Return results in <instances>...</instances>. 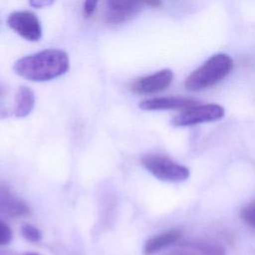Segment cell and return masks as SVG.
Instances as JSON below:
<instances>
[{"label": "cell", "mask_w": 255, "mask_h": 255, "mask_svg": "<svg viewBox=\"0 0 255 255\" xmlns=\"http://www.w3.org/2000/svg\"><path fill=\"white\" fill-rule=\"evenodd\" d=\"M224 113L223 107L217 104L196 105L174 117L172 124L176 127H186L201 123L215 122L222 119Z\"/></svg>", "instance_id": "obj_5"}, {"label": "cell", "mask_w": 255, "mask_h": 255, "mask_svg": "<svg viewBox=\"0 0 255 255\" xmlns=\"http://www.w3.org/2000/svg\"><path fill=\"white\" fill-rule=\"evenodd\" d=\"M160 7L161 0H107L106 21L110 24H122L133 18L141 6Z\"/></svg>", "instance_id": "obj_4"}, {"label": "cell", "mask_w": 255, "mask_h": 255, "mask_svg": "<svg viewBox=\"0 0 255 255\" xmlns=\"http://www.w3.org/2000/svg\"><path fill=\"white\" fill-rule=\"evenodd\" d=\"M1 95H2V89L0 88V96H1Z\"/></svg>", "instance_id": "obj_21"}, {"label": "cell", "mask_w": 255, "mask_h": 255, "mask_svg": "<svg viewBox=\"0 0 255 255\" xmlns=\"http://www.w3.org/2000/svg\"><path fill=\"white\" fill-rule=\"evenodd\" d=\"M98 2H99V0H85V2H84L85 17L89 18L95 13L97 6H98Z\"/></svg>", "instance_id": "obj_16"}, {"label": "cell", "mask_w": 255, "mask_h": 255, "mask_svg": "<svg viewBox=\"0 0 255 255\" xmlns=\"http://www.w3.org/2000/svg\"><path fill=\"white\" fill-rule=\"evenodd\" d=\"M25 255H38V254H34V253H28V254H25Z\"/></svg>", "instance_id": "obj_20"}, {"label": "cell", "mask_w": 255, "mask_h": 255, "mask_svg": "<svg viewBox=\"0 0 255 255\" xmlns=\"http://www.w3.org/2000/svg\"><path fill=\"white\" fill-rule=\"evenodd\" d=\"M12 237L13 234L10 227L6 223L0 221V245L9 244L12 240Z\"/></svg>", "instance_id": "obj_15"}, {"label": "cell", "mask_w": 255, "mask_h": 255, "mask_svg": "<svg viewBox=\"0 0 255 255\" xmlns=\"http://www.w3.org/2000/svg\"><path fill=\"white\" fill-rule=\"evenodd\" d=\"M198 104L197 101L183 97H161L147 99L139 103V108L144 111L160 110H186Z\"/></svg>", "instance_id": "obj_8"}, {"label": "cell", "mask_w": 255, "mask_h": 255, "mask_svg": "<svg viewBox=\"0 0 255 255\" xmlns=\"http://www.w3.org/2000/svg\"><path fill=\"white\" fill-rule=\"evenodd\" d=\"M164 255H198V254L190 250H175V251L168 252Z\"/></svg>", "instance_id": "obj_18"}, {"label": "cell", "mask_w": 255, "mask_h": 255, "mask_svg": "<svg viewBox=\"0 0 255 255\" xmlns=\"http://www.w3.org/2000/svg\"><path fill=\"white\" fill-rule=\"evenodd\" d=\"M141 164L152 175L163 181L181 182L189 177L187 167L178 164L165 155L145 154L141 157Z\"/></svg>", "instance_id": "obj_3"}, {"label": "cell", "mask_w": 255, "mask_h": 255, "mask_svg": "<svg viewBox=\"0 0 255 255\" xmlns=\"http://www.w3.org/2000/svg\"><path fill=\"white\" fill-rule=\"evenodd\" d=\"M8 26L22 38L36 42L42 37V28L37 16L30 11H16L7 18Z\"/></svg>", "instance_id": "obj_6"}, {"label": "cell", "mask_w": 255, "mask_h": 255, "mask_svg": "<svg viewBox=\"0 0 255 255\" xmlns=\"http://www.w3.org/2000/svg\"><path fill=\"white\" fill-rule=\"evenodd\" d=\"M21 233L26 240L33 243L39 242L42 238L41 231L31 224H24L21 228Z\"/></svg>", "instance_id": "obj_14"}, {"label": "cell", "mask_w": 255, "mask_h": 255, "mask_svg": "<svg viewBox=\"0 0 255 255\" xmlns=\"http://www.w3.org/2000/svg\"><path fill=\"white\" fill-rule=\"evenodd\" d=\"M182 235V231L178 228H173L162 232L148 239L143 246L144 255H153L165 247L177 242Z\"/></svg>", "instance_id": "obj_10"}, {"label": "cell", "mask_w": 255, "mask_h": 255, "mask_svg": "<svg viewBox=\"0 0 255 255\" xmlns=\"http://www.w3.org/2000/svg\"><path fill=\"white\" fill-rule=\"evenodd\" d=\"M182 245L196 250L202 255H226L225 248L221 244L206 239H195L184 242Z\"/></svg>", "instance_id": "obj_12"}, {"label": "cell", "mask_w": 255, "mask_h": 255, "mask_svg": "<svg viewBox=\"0 0 255 255\" xmlns=\"http://www.w3.org/2000/svg\"><path fill=\"white\" fill-rule=\"evenodd\" d=\"M55 0H29L30 5L35 8H45L54 3Z\"/></svg>", "instance_id": "obj_17"}, {"label": "cell", "mask_w": 255, "mask_h": 255, "mask_svg": "<svg viewBox=\"0 0 255 255\" xmlns=\"http://www.w3.org/2000/svg\"><path fill=\"white\" fill-rule=\"evenodd\" d=\"M172 80V71L164 69L134 80L129 85V90L137 95H152L168 88Z\"/></svg>", "instance_id": "obj_7"}, {"label": "cell", "mask_w": 255, "mask_h": 255, "mask_svg": "<svg viewBox=\"0 0 255 255\" xmlns=\"http://www.w3.org/2000/svg\"><path fill=\"white\" fill-rule=\"evenodd\" d=\"M35 106V95L34 92L26 87L22 86L18 89L15 98V110L14 114L17 118L27 117Z\"/></svg>", "instance_id": "obj_11"}, {"label": "cell", "mask_w": 255, "mask_h": 255, "mask_svg": "<svg viewBox=\"0 0 255 255\" xmlns=\"http://www.w3.org/2000/svg\"><path fill=\"white\" fill-rule=\"evenodd\" d=\"M0 255H17V254L11 253V252H0Z\"/></svg>", "instance_id": "obj_19"}, {"label": "cell", "mask_w": 255, "mask_h": 255, "mask_svg": "<svg viewBox=\"0 0 255 255\" xmlns=\"http://www.w3.org/2000/svg\"><path fill=\"white\" fill-rule=\"evenodd\" d=\"M240 217L246 224L255 228V200L242 207Z\"/></svg>", "instance_id": "obj_13"}, {"label": "cell", "mask_w": 255, "mask_h": 255, "mask_svg": "<svg viewBox=\"0 0 255 255\" xmlns=\"http://www.w3.org/2000/svg\"><path fill=\"white\" fill-rule=\"evenodd\" d=\"M232 68L233 60L229 55L224 53L213 55L186 78L184 86L192 92L210 88L222 81Z\"/></svg>", "instance_id": "obj_2"}, {"label": "cell", "mask_w": 255, "mask_h": 255, "mask_svg": "<svg viewBox=\"0 0 255 255\" xmlns=\"http://www.w3.org/2000/svg\"><path fill=\"white\" fill-rule=\"evenodd\" d=\"M70 60L66 52L47 49L19 59L13 66L14 72L32 82H47L69 71Z\"/></svg>", "instance_id": "obj_1"}, {"label": "cell", "mask_w": 255, "mask_h": 255, "mask_svg": "<svg viewBox=\"0 0 255 255\" xmlns=\"http://www.w3.org/2000/svg\"><path fill=\"white\" fill-rule=\"evenodd\" d=\"M29 213L28 205L11 190L0 183V214L20 217Z\"/></svg>", "instance_id": "obj_9"}]
</instances>
